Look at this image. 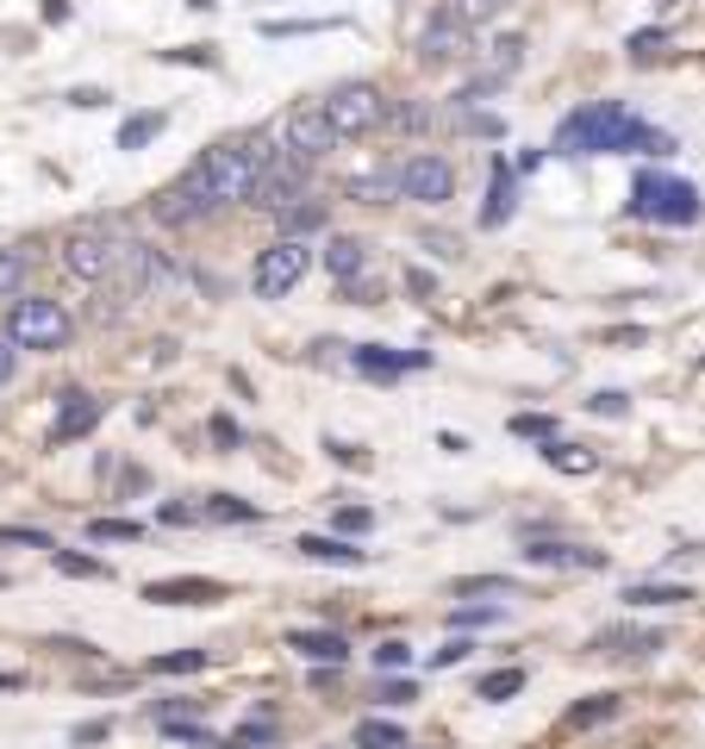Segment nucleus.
I'll list each match as a JSON object with an SVG mask.
<instances>
[{
	"mask_svg": "<svg viewBox=\"0 0 705 749\" xmlns=\"http://www.w3.org/2000/svg\"><path fill=\"white\" fill-rule=\"evenodd\" d=\"M555 151L562 156H618V151H637V156H668L674 151V137L643 125V119L630 113L625 100H593L581 113H569L555 125Z\"/></svg>",
	"mask_w": 705,
	"mask_h": 749,
	"instance_id": "f257e3e1",
	"label": "nucleus"
},
{
	"mask_svg": "<svg viewBox=\"0 0 705 749\" xmlns=\"http://www.w3.org/2000/svg\"><path fill=\"white\" fill-rule=\"evenodd\" d=\"M268 132H244V137H219V144H207V151L194 156V169H200V181H207V207H238V200H250V188H256V175H263L268 163Z\"/></svg>",
	"mask_w": 705,
	"mask_h": 749,
	"instance_id": "f03ea898",
	"label": "nucleus"
},
{
	"mask_svg": "<svg viewBox=\"0 0 705 749\" xmlns=\"http://www.w3.org/2000/svg\"><path fill=\"white\" fill-rule=\"evenodd\" d=\"M700 188L681 175L643 169L630 181V219H643V225H700Z\"/></svg>",
	"mask_w": 705,
	"mask_h": 749,
	"instance_id": "7ed1b4c3",
	"label": "nucleus"
},
{
	"mask_svg": "<svg viewBox=\"0 0 705 749\" xmlns=\"http://www.w3.org/2000/svg\"><path fill=\"white\" fill-rule=\"evenodd\" d=\"M69 338H76V319L51 294H20L7 307V344L13 350H63Z\"/></svg>",
	"mask_w": 705,
	"mask_h": 749,
	"instance_id": "20e7f679",
	"label": "nucleus"
},
{
	"mask_svg": "<svg viewBox=\"0 0 705 749\" xmlns=\"http://www.w3.org/2000/svg\"><path fill=\"white\" fill-rule=\"evenodd\" d=\"M113 250H119L113 225H107V219H88V225H76L69 238H63L57 263H63L69 282H81V288H107V275H113Z\"/></svg>",
	"mask_w": 705,
	"mask_h": 749,
	"instance_id": "39448f33",
	"label": "nucleus"
},
{
	"mask_svg": "<svg viewBox=\"0 0 705 749\" xmlns=\"http://www.w3.org/2000/svg\"><path fill=\"white\" fill-rule=\"evenodd\" d=\"M324 125H331V137H368L375 125L387 119V100L375 81H343V88H331V95L319 100Z\"/></svg>",
	"mask_w": 705,
	"mask_h": 749,
	"instance_id": "423d86ee",
	"label": "nucleus"
},
{
	"mask_svg": "<svg viewBox=\"0 0 705 749\" xmlns=\"http://www.w3.org/2000/svg\"><path fill=\"white\" fill-rule=\"evenodd\" d=\"M312 269V250L300 244V238H275V244L256 256V269H250V288H256V300H282V294L300 288V275Z\"/></svg>",
	"mask_w": 705,
	"mask_h": 749,
	"instance_id": "0eeeda50",
	"label": "nucleus"
},
{
	"mask_svg": "<svg viewBox=\"0 0 705 749\" xmlns=\"http://www.w3.org/2000/svg\"><path fill=\"white\" fill-rule=\"evenodd\" d=\"M394 188H400V200H419V207H443V200L456 194V169H450L438 151H419V156H406L400 169H394Z\"/></svg>",
	"mask_w": 705,
	"mask_h": 749,
	"instance_id": "6e6552de",
	"label": "nucleus"
},
{
	"mask_svg": "<svg viewBox=\"0 0 705 749\" xmlns=\"http://www.w3.org/2000/svg\"><path fill=\"white\" fill-rule=\"evenodd\" d=\"M306 163L300 156H287V151H275L263 163V175H256V188H250V200H256V207L263 212H287L294 207V200H300V188H306Z\"/></svg>",
	"mask_w": 705,
	"mask_h": 749,
	"instance_id": "1a4fd4ad",
	"label": "nucleus"
},
{
	"mask_svg": "<svg viewBox=\"0 0 705 749\" xmlns=\"http://www.w3.org/2000/svg\"><path fill=\"white\" fill-rule=\"evenodd\" d=\"M331 144H338V137H331V125H324L319 107H294V113L282 119V151L300 156L306 169H312V163H324V156H331Z\"/></svg>",
	"mask_w": 705,
	"mask_h": 749,
	"instance_id": "9d476101",
	"label": "nucleus"
},
{
	"mask_svg": "<svg viewBox=\"0 0 705 749\" xmlns=\"http://www.w3.org/2000/svg\"><path fill=\"white\" fill-rule=\"evenodd\" d=\"M207 181H200V169H194L188 163V175H181V181H175V188H163L151 200V219L156 225H200V219H207Z\"/></svg>",
	"mask_w": 705,
	"mask_h": 749,
	"instance_id": "9b49d317",
	"label": "nucleus"
},
{
	"mask_svg": "<svg viewBox=\"0 0 705 749\" xmlns=\"http://www.w3.org/2000/svg\"><path fill=\"white\" fill-rule=\"evenodd\" d=\"M475 51V38H469V25L450 20V13H438V20L419 32V63H431V69H450V63H462Z\"/></svg>",
	"mask_w": 705,
	"mask_h": 749,
	"instance_id": "f8f14e48",
	"label": "nucleus"
},
{
	"mask_svg": "<svg viewBox=\"0 0 705 749\" xmlns=\"http://www.w3.org/2000/svg\"><path fill=\"white\" fill-rule=\"evenodd\" d=\"M350 363L375 375V382H394V375H412V368H431V350H387V344H356Z\"/></svg>",
	"mask_w": 705,
	"mask_h": 749,
	"instance_id": "ddd939ff",
	"label": "nucleus"
},
{
	"mask_svg": "<svg viewBox=\"0 0 705 749\" xmlns=\"http://www.w3.org/2000/svg\"><path fill=\"white\" fill-rule=\"evenodd\" d=\"M95 425H100V400H95V394L63 387V394H57V425H51V443H76V438H88Z\"/></svg>",
	"mask_w": 705,
	"mask_h": 749,
	"instance_id": "4468645a",
	"label": "nucleus"
},
{
	"mask_svg": "<svg viewBox=\"0 0 705 749\" xmlns=\"http://www.w3.org/2000/svg\"><path fill=\"white\" fill-rule=\"evenodd\" d=\"M518 557L531 569H606V550H581V543H543V538H525Z\"/></svg>",
	"mask_w": 705,
	"mask_h": 749,
	"instance_id": "2eb2a0df",
	"label": "nucleus"
},
{
	"mask_svg": "<svg viewBox=\"0 0 705 749\" xmlns=\"http://www.w3.org/2000/svg\"><path fill=\"white\" fill-rule=\"evenodd\" d=\"M144 599H151V606H219V599H225V587H219V581H200V575H188V581H151V587H144Z\"/></svg>",
	"mask_w": 705,
	"mask_h": 749,
	"instance_id": "dca6fc26",
	"label": "nucleus"
},
{
	"mask_svg": "<svg viewBox=\"0 0 705 749\" xmlns=\"http://www.w3.org/2000/svg\"><path fill=\"white\" fill-rule=\"evenodd\" d=\"M487 175H494V181H487L481 231H499L506 219H513V207H518V181H513V163H506V156H494V163H487Z\"/></svg>",
	"mask_w": 705,
	"mask_h": 749,
	"instance_id": "f3484780",
	"label": "nucleus"
},
{
	"mask_svg": "<svg viewBox=\"0 0 705 749\" xmlns=\"http://www.w3.org/2000/svg\"><path fill=\"white\" fill-rule=\"evenodd\" d=\"M593 656H656L668 650V631H630V625H612V631H599L587 643Z\"/></svg>",
	"mask_w": 705,
	"mask_h": 749,
	"instance_id": "a211bd4d",
	"label": "nucleus"
},
{
	"mask_svg": "<svg viewBox=\"0 0 705 749\" xmlns=\"http://www.w3.org/2000/svg\"><path fill=\"white\" fill-rule=\"evenodd\" d=\"M324 269L338 275L343 288H350V282H363V275H368V244H363V238L331 231V244H324Z\"/></svg>",
	"mask_w": 705,
	"mask_h": 749,
	"instance_id": "6ab92c4d",
	"label": "nucleus"
},
{
	"mask_svg": "<svg viewBox=\"0 0 705 749\" xmlns=\"http://www.w3.org/2000/svg\"><path fill=\"white\" fill-rule=\"evenodd\" d=\"M306 562H331V569H363L368 550H356V543H343V538H324V531H306L300 543H294Z\"/></svg>",
	"mask_w": 705,
	"mask_h": 749,
	"instance_id": "aec40b11",
	"label": "nucleus"
},
{
	"mask_svg": "<svg viewBox=\"0 0 705 749\" xmlns=\"http://www.w3.org/2000/svg\"><path fill=\"white\" fill-rule=\"evenodd\" d=\"M287 650H300L306 662H331V669H343L350 643H343L338 631H287Z\"/></svg>",
	"mask_w": 705,
	"mask_h": 749,
	"instance_id": "412c9836",
	"label": "nucleus"
},
{
	"mask_svg": "<svg viewBox=\"0 0 705 749\" xmlns=\"http://www.w3.org/2000/svg\"><path fill=\"white\" fill-rule=\"evenodd\" d=\"M394 169H363L343 181V200H363V207H382V200H394Z\"/></svg>",
	"mask_w": 705,
	"mask_h": 749,
	"instance_id": "4be33fe9",
	"label": "nucleus"
},
{
	"mask_svg": "<svg viewBox=\"0 0 705 749\" xmlns=\"http://www.w3.org/2000/svg\"><path fill=\"white\" fill-rule=\"evenodd\" d=\"M543 462H550L555 475H593V469H599V456H593V450H581V443H569V438L543 443Z\"/></svg>",
	"mask_w": 705,
	"mask_h": 749,
	"instance_id": "5701e85b",
	"label": "nucleus"
},
{
	"mask_svg": "<svg viewBox=\"0 0 705 749\" xmlns=\"http://www.w3.org/2000/svg\"><path fill=\"white\" fill-rule=\"evenodd\" d=\"M25 282H32V250L7 244V250H0V300H20Z\"/></svg>",
	"mask_w": 705,
	"mask_h": 749,
	"instance_id": "b1692460",
	"label": "nucleus"
},
{
	"mask_svg": "<svg viewBox=\"0 0 705 749\" xmlns=\"http://www.w3.org/2000/svg\"><path fill=\"white\" fill-rule=\"evenodd\" d=\"M625 712V700L618 693H593V700H581V706H569V730H593V725H612Z\"/></svg>",
	"mask_w": 705,
	"mask_h": 749,
	"instance_id": "393cba45",
	"label": "nucleus"
},
{
	"mask_svg": "<svg viewBox=\"0 0 705 749\" xmlns=\"http://www.w3.org/2000/svg\"><path fill=\"white\" fill-rule=\"evenodd\" d=\"M282 219V238H306V231H319L324 219H331V207L324 200H294L287 212H275Z\"/></svg>",
	"mask_w": 705,
	"mask_h": 749,
	"instance_id": "a878e982",
	"label": "nucleus"
},
{
	"mask_svg": "<svg viewBox=\"0 0 705 749\" xmlns=\"http://www.w3.org/2000/svg\"><path fill=\"white\" fill-rule=\"evenodd\" d=\"M693 599V587H668V581H630L625 587V606H681Z\"/></svg>",
	"mask_w": 705,
	"mask_h": 749,
	"instance_id": "bb28decb",
	"label": "nucleus"
},
{
	"mask_svg": "<svg viewBox=\"0 0 705 749\" xmlns=\"http://www.w3.org/2000/svg\"><path fill=\"white\" fill-rule=\"evenodd\" d=\"M207 519L212 525H256L263 506H250V499H238V494H207Z\"/></svg>",
	"mask_w": 705,
	"mask_h": 749,
	"instance_id": "cd10ccee",
	"label": "nucleus"
},
{
	"mask_svg": "<svg viewBox=\"0 0 705 749\" xmlns=\"http://www.w3.org/2000/svg\"><path fill=\"white\" fill-rule=\"evenodd\" d=\"M163 125H169L163 113H132L125 125H119V151H144V144H156Z\"/></svg>",
	"mask_w": 705,
	"mask_h": 749,
	"instance_id": "c85d7f7f",
	"label": "nucleus"
},
{
	"mask_svg": "<svg viewBox=\"0 0 705 749\" xmlns=\"http://www.w3.org/2000/svg\"><path fill=\"white\" fill-rule=\"evenodd\" d=\"M506 7H513V0H450L443 13H450V20H462L469 32H475V25H494Z\"/></svg>",
	"mask_w": 705,
	"mask_h": 749,
	"instance_id": "c756f323",
	"label": "nucleus"
},
{
	"mask_svg": "<svg viewBox=\"0 0 705 749\" xmlns=\"http://www.w3.org/2000/svg\"><path fill=\"white\" fill-rule=\"evenodd\" d=\"M513 693H525V669H494V674H481L475 700H487V706H499V700H513Z\"/></svg>",
	"mask_w": 705,
	"mask_h": 749,
	"instance_id": "7c9ffc66",
	"label": "nucleus"
},
{
	"mask_svg": "<svg viewBox=\"0 0 705 749\" xmlns=\"http://www.w3.org/2000/svg\"><path fill=\"white\" fill-rule=\"evenodd\" d=\"M356 749H406V730L387 725V718H363L356 725Z\"/></svg>",
	"mask_w": 705,
	"mask_h": 749,
	"instance_id": "2f4dec72",
	"label": "nucleus"
},
{
	"mask_svg": "<svg viewBox=\"0 0 705 749\" xmlns=\"http://www.w3.org/2000/svg\"><path fill=\"white\" fill-rule=\"evenodd\" d=\"M506 431H513V438H525V443H550L555 438V419H550V412H513V419H506Z\"/></svg>",
	"mask_w": 705,
	"mask_h": 749,
	"instance_id": "473e14b6",
	"label": "nucleus"
},
{
	"mask_svg": "<svg viewBox=\"0 0 705 749\" xmlns=\"http://www.w3.org/2000/svg\"><path fill=\"white\" fill-rule=\"evenodd\" d=\"M331 25H343V20H263L256 32L263 38H306V32H331Z\"/></svg>",
	"mask_w": 705,
	"mask_h": 749,
	"instance_id": "72a5a7b5",
	"label": "nucleus"
},
{
	"mask_svg": "<svg viewBox=\"0 0 705 749\" xmlns=\"http://www.w3.org/2000/svg\"><path fill=\"white\" fill-rule=\"evenodd\" d=\"M88 538H95V543H137V538H144V525H137V519H95V525H88Z\"/></svg>",
	"mask_w": 705,
	"mask_h": 749,
	"instance_id": "f704fd0d",
	"label": "nucleus"
},
{
	"mask_svg": "<svg viewBox=\"0 0 705 749\" xmlns=\"http://www.w3.org/2000/svg\"><path fill=\"white\" fill-rule=\"evenodd\" d=\"M194 669H207V650H175L151 662V674H194Z\"/></svg>",
	"mask_w": 705,
	"mask_h": 749,
	"instance_id": "c9c22d12",
	"label": "nucleus"
},
{
	"mask_svg": "<svg viewBox=\"0 0 705 749\" xmlns=\"http://www.w3.org/2000/svg\"><path fill=\"white\" fill-rule=\"evenodd\" d=\"M587 412H599V419H625V412H630V394H625V387H599V394L587 400Z\"/></svg>",
	"mask_w": 705,
	"mask_h": 749,
	"instance_id": "e433bc0d",
	"label": "nucleus"
},
{
	"mask_svg": "<svg viewBox=\"0 0 705 749\" xmlns=\"http://www.w3.org/2000/svg\"><path fill=\"white\" fill-rule=\"evenodd\" d=\"M0 543H32V550H57L51 531H32V525H0Z\"/></svg>",
	"mask_w": 705,
	"mask_h": 749,
	"instance_id": "4c0bfd02",
	"label": "nucleus"
},
{
	"mask_svg": "<svg viewBox=\"0 0 705 749\" xmlns=\"http://www.w3.org/2000/svg\"><path fill=\"white\" fill-rule=\"evenodd\" d=\"M343 531V538H356V531H368V525H375V513H368V506H338V519H331Z\"/></svg>",
	"mask_w": 705,
	"mask_h": 749,
	"instance_id": "58836bf2",
	"label": "nucleus"
},
{
	"mask_svg": "<svg viewBox=\"0 0 705 749\" xmlns=\"http://www.w3.org/2000/svg\"><path fill=\"white\" fill-rule=\"evenodd\" d=\"M456 594H518V581H506V575H481V581H456Z\"/></svg>",
	"mask_w": 705,
	"mask_h": 749,
	"instance_id": "ea45409f",
	"label": "nucleus"
},
{
	"mask_svg": "<svg viewBox=\"0 0 705 749\" xmlns=\"http://www.w3.org/2000/svg\"><path fill=\"white\" fill-rule=\"evenodd\" d=\"M499 618H506L499 606H481V613H475V606H462V613L450 618V625H456V631H475V625H499Z\"/></svg>",
	"mask_w": 705,
	"mask_h": 749,
	"instance_id": "a19ab883",
	"label": "nucleus"
},
{
	"mask_svg": "<svg viewBox=\"0 0 705 749\" xmlns=\"http://www.w3.org/2000/svg\"><path fill=\"white\" fill-rule=\"evenodd\" d=\"M662 44H668V32H662V25H649V32H630V57H656Z\"/></svg>",
	"mask_w": 705,
	"mask_h": 749,
	"instance_id": "79ce46f5",
	"label": "nucleus"
},
{
	"mask_svg": "<svg viewBox=\"0 0 705 749\" xmlns=\"http://www.w3.org/2000/svg\"><path fill=\"white\" fill-rule=\"evenodd\" d=\"M394 125H406V132H425V125H438V107H400V113H394Z\"/></svg>",
	"mask_w": 705,
	"mask_h": 749,
	"instance_id": "37998d69",
	"label": "nucleus"
},
{
	"mask_svg": "<svg viewBox=\"0 0 705 749\" xmlns=\"http://www.w3.org/2000/svg\"><path fill=\"white\" fill-rule=\"evenodd\" d=\"M57 569H63V575H88V581L107 575V569H100L95 557H69V550H57Z\"/></svg>",
	"mask_w": 705,
	"mask_h": 749,
	"instance_id": "c03bdc74",
	"label": "nucleus"
},
{
	"mask_svg": "<svg viewBox=\"0 0 705 749\" xmlns=\"http://www.w3.org/2000/svg\"><path fill=\"white\" fill-rule=\"evenodd\" d=\"M406 288L419 294V300H438V275H431V269H406Z\"/></svg>",
	"mask_w": 705,
	"mask_h": 749,
	"instance_id": "a18cd8bd",
	"label": "nucleus"
},
{
	"mask_svg": "<svg viewBox=\"0 0 705 749\" xmlns=\"http://www.w3.org/2000/svg\"><path fill=\"white\" fill-rule=\"evenodd\" d=\"M13 375H20V350H13L7 338H0V394L13 387Z\"/></svg>",
	"mask_w": 705,
	"mask_h": 749,
	"instance_id": "49530a36",
	"label": "nucleus"
},
{
	"mask_svg": "<svg viewBox=\"0 0 705 749\" xmlns=\"http://www.w3.org/2000/svg\"><path fill=\"white\" fill-rule=\"evenodd\" d=\"M212 443H225V450H238V443H244L238 419H225V412H219V419H212Z\"/></svg>",
	"mask_w": 705,
	"mask_h": 749,
	"instance_id": "de8ad7c7",
	"label": "nucleus"
},
{
	"mask_svg": "<svg viewBox=\"0 0 705 749\" xmlns=\"http://www.w3.org/2000/svg\"><path fill=\"white\" fill-rule=\"evenodd\" d=\"M406 662H412L406 643H382V650H375V669H406Z\"/></svg>",
	"mask_w": 705,
	"mask_h": 749,
	"instance_id": "09e8293b",
	"label": "nucleus"
},
{
	"mask_svg": "<svg viewBox=\"0 0 705 749\" xmlns=\"http://www.w3.org/2000/svg\"><path fill=\"white\" fill-rule=\"evenodd\" d=\"M163 63H200V69H212V51L207 44H194V51H163Z\"/></svg>",
	"mask_w": 705,
	"mask_h": 749,
	"instance_id": "8fccbe9b",
	"label": "nucleus"
},
{
	"mask_svg": "<svg viewBox=\"0 0 705 749\" xmlns=\"http://www.w3.org/2000/svg\"><path fill=\"white\" fill-rule=\"evenodd\" d=\"M382 700H387V706H412L419 693H412V681H387V687H382Z\"/></svg>",
	"mask_w": 705,
	"mask_h": 749,
	"instance_id": "3c124183",
	"label": "nucleus"
},
{
	"mask_svg": "<svg viewBox=\"0 0 705 749\" xmlns=\"http://www.w3.org/2000/svg\"><path fill=\"white\" fill-rule=\"evenodd\" d=\"M462 656H469V643H462V637H456V643H443V650L431 656V669H456Z\"/></svg>",
	"mask_w": 705,
	"mask_h": 749,
	"instance_id": "603ef678",
	"label": "nucleus"
},
{
	"mask_svg": "<svg viewBox=\"0 0 705 749\" xmlns=\"http://www.w3.org/2000/svg\"><path fill=\"white\" fill-rule=\"evenodd\" d=\"M69 107H107V88H76V95H69Z\"/></svg>",
	"mask_w": 705,
	"mask_h": 749,
	"instance_id": "864d4df0",
	"label": "nucleus"
},
{
	"mask_svg": "<svg viewBox=\"0 0 705 749\" xmlns=\"http://www.w3.org/2000/svg\"><path fill=\"white\" fill-rule=\"evenodd\" d=\"M107 730H113V725H107V718H95V725H81V730H76V744H100Z\"/></svg>",
	"mask_w": 705,
	"mask_h": 749,
	"instance_id": "5fc2aeb1",
	"label": "nucleus"
},
{
	"mask_svg": "<svg viewBox=\"0 0 705 749\" xmlns=\"http://www.w3.org/2000/svg\"><path fill=\"white\" fill-rule=\"evenodd\" d=\"M163 525H194V513H188V506H175V499H169V506H163Z\"/></svg>",
	"mask_w": 705,
	"mask_h": 749,
	"instance_id": "6e6d98bb",
	"label": "nucleus"
},
{
	"mask_svg": "<svg viewBox=\"0 0 705 749\" xmlns=\"http://www.w3.org/2000/svg\"><path fill=\"white\" fill-rule=\"evenodd\" d=\"M44 20L63 25V20H69V0H44Z\"/></svg>",
	"mask_w": 705,
	"mask_h": 749,
	"instance_id": "4d7b16f0",
	"label": "nucleus"
},
{
	"mask_svg": "<svg viewBox=\"0 0 705 749\" xmlns=\"http://www.w3.org/2000/svg\"><path fill=\"white\" fill-rule=\"evenodd\" d=\"M25 687V674H0V693H20Z\"/></svg>",
	"mask_w": 705,
	"mask_h": 749,
	"instance_id": "13d9d810",
	"label": "nucleus"
},
{
	"mask_svg": "<svg viewBox=\"0 0 705 749\" xmlns=\"http://www.w3.org/2000/svg\"><path fill=\"white\" fill-rule=\"evenodd\" d=\"M194 7H200V13H207V7H212V0H194Z\"/></svg>",
	"mask_w": 705,
	"mask_h": 749,
	"instance_id": "bf43d9fd",
	"label": "nucleus"
},
{
	"mask_svg": "<svg viewBox=\"0 0 705 749\" xmlns=\"http://www.w3.org/2000/svg\"><path fill=\"white\" fill-rule=\"evenodd\" d=\"M700 368H705V356H700Z\"/></svg>",
	"mask_w": 705,
	"mask_h": 749,
	"instance_id": "052dcab7",
	"label": "nucleus"
}]
</instances>
